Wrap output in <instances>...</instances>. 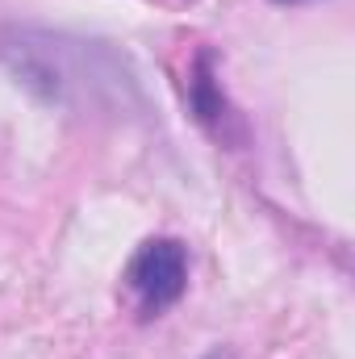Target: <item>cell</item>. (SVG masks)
<instances>
[{
  "label": "cell",
  "mask_w": 355,
  "mask_h": 359,
  "mask_svg": "<svg viewBox=\"0 0 355 359\" xmlns=\"http://www.w3.org/2000/svg\"><path fill=\"white\" fill-rule=\"evenodd\" d=\"M0 55L13 76L38 96L72 109H117L134 96V80L117 55L100 42H76L59 34H8L0 38Z\"/></svg>",
  "instance_id": "6da1fadb"
},
{
  "label": "cell",
  "mask_w": 355,
  "mask_h": 359,
  "mask_svg": "<svg viewBox=\"0 0 355 359\" xmlns=\"http://www.w3.org/2000/svg\"><path fill=\"white\" fill-rule=\"evenodd\" d=\"M126 280H130V288L138 292V301H142L147 313L168 309L172 301H180L184 280H188L184 247H180L176 238H155V243H147V247L134 255Z\"/></svg>",
  "instance_id": "7a4b0ae2"
},
{
  "label": "cell",
  "mask_w": 355,
  "mask_h": 359,
  "mask_svg": "<svg viewBox=\"0 0 355 359\" xmlns=\"http://www.w3.org/2000/svg\"><path fill=\"white\" fill-rule=\"evenodd\" d=\"M280 4H301V0H280Z\"/></svg>",
  "instance_id": "3957f363"
}]
</instances>
